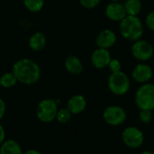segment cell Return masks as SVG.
Instances as JSON below:
<instances>
[{"label":"cell","mask_w":154,"mask_h":154,"mask_svg":"<svg viewBox=\"0 0 154 154\" xmlns=\"http://www.w3.org/2000/svg\"><path fill=\"white\" fill-rule=\"evenodd\" d=\"M112 60V55L109 50L97 48L91 54V64L94 68L97 69H105L108 67L110 60Z\"/></svg>","instance_id":"30bf717a"},{"label":"cell","mask_w":154,"mask_h":154,"mask_svg":"<svg viewBox=\"0 0 154 154\" xmlns=\"http://www.w3.org/2000/svg\"><path fill=\"white\" fill-rule=\"evenodd\" d=\"M111 2H119V0H110Z\"/></svg>","instance_id":"f1b7e54d"},{"label":"cell","mask_w":154,"mask_h":154,"mask_svg":"<svg viewBox=\"0 0 154 154\" xmlns=\"http://www.w3.org/2000/svg\"><path fill=\"white\" fill-rule=\"evenodd\" d=\"M127 15L138 16L143 9L141 0H125L124 3Z\"/></svg>","instance_id":"e0dca14e"},{"label":"cell","mask_w":154,"mask_h":154,"mask_svg":"<svg viewBox=\"0 0 154 154\" xmlns=\"http://www.w3.org/2000/svg\"><path fill=\"white\" fill-rule=\"evenodd\" d=\"M117 41L116 33L111 29H104L99 32L96 37V44L97 48L109 50L112 48Z\"/></svg>","instance_id":"8fae6325"},{"label":"cell","mask_w":154,"mask_h":154,"mask_svg":"<svg viewBox=\"0 0 154 154\" xmlns=\"http://www.w3.org/2000/svg\"><path fill=\"white\" fill-rule=\"evenodd\" d=\"M5 141V131L2 125H0V144H2Z\"/></svg>","instance_id":"484cf974"},{"label":"cell","mask_w":154,"mask_h":154,"mask_svg":"<svg viewBox=\"0 0 154 154\" xmlns=\"http://www.w3.org/2000/svg\"><path fill=\"white\" fill-rule=\"evenodd\" d=\"M153 77L152 68L145 62L138 63L132 71L133 79L140 84H145L150 82Z\"/></svg>","instance_id":"9c48e42d"},{"label":"cell","mask_w":154,"mask_h":154,"mask_svg":"<svg viewBox=\"0 0 154 154\" xmlns=\"http://www.w3.org/2000/svg\"><path fill=\"white\" fill-rule=\"evenodd\" d=\"M23 154H41V152L37 150H33V149H31V150H28L26 151Z\"/></svg>","instance_id":"4316f807"},{"label":"cell","mask_w":154,"mask_h":154,"mask_svg":"<svg viewBox=\"0 0 154 154\" xmlns=\"http://www.w3.org/2000/svg\"><path fill=\"white\" fill-rule=\"evenodd\" d=\"M119 32L124 39L134 42L142 39L144 25L138 16L126 15L119 23Z\"/></svg>","instance_id":"7a4b0ae2"},{"label":"cell","mask_w":154,"mask_h":154,"mask_svg":"<svg viewBox=\"0 0 154 154\" xmlns=\"http://www.w3.org/2000/svg\"><path fill=\"white\" fill-rule=\"evenodd\" d=\"M141 154H154V152H151V151H144V152H141Z\"/></svg>","instance_id":"83f0119b"},{"label":"cell","mask_w":154,"mask_h":154,"mask_svg":"<svg viewBox=\"0 0 154 154\" xmlns=\"http://www.w3.org/2000/svg\"><path fill=\"white\" fill-rule=\"evenodd\" d=\"M145 25L147 26V28L150 31L154 32V10L151 11L146 15V18H145Z\"/></svg>","instance_id":"cb8c5ba5"},{"label":"cell","mask_w":154,"mask_h":154,"mask_svg":"<svg viewBox=\"0 0 154 154\" xmlns=\"http://www.w3.org/2000/svg\"><path fill=\"white\" fill-rule=\"evenodd\" d=\"M101 0H79V4L86 9H93L98 6Z\"/></svg>","instance_id":"603a6c76"},{"label":"cell","mask_w":154,"mask_h":154,"mask_svg":"<svg viewBox=\"0 0 154 154\" xmlns=\"http://www.w3.org/2000/svg\"><path fill=\"white\" fill-rule=\"evenodd\" d=\"M152 111L147 109H141L139 113V119L143 124H149L152 120Z\"/></svg>","instance_id":"44dd1931"},{"label":"cell","mask_w":154,"mask_h":154,"mask_svg":"<svg viewBox=\"0 0 154 154\" xmlns=\"http://www.w3.org/2000/svg\"><path fill=\"white\" fill-rule=\"evenodd\" d=\"M87 107V100L82 95L72 96L67 103V108L72 115H79L82 113Z\"/></svg>","instance_id":"4fadbf2b"},{"label":"cell","mask_w":154,"mask_h":154,"mask_svg":"<svg viewBox=\"0 0 154 154\" xmlns=\"http://www.w3.org/2000/svg\"><path fill=\"white\" fill-rule=\"evenodd\" d=\"M17 81L24 85H32L36 83L41 77V69L38 64L30 59H21L17 60L13 67L12 71Z\"/></svg>","instance_id":"6da1fadb"},{"label":"cell","mask_w":154,"mask_h":154,"mask_svg":"<svg viewBox=\"0 0 154 154\" xmlns=\"http://www.w3.org/2000/svg\"><path fill=\"white\" fill-rule=\"evenodd\" d=\"M71 116H72V114L68 108H61V109L58 110L56 119L60 124H66L70 120Z\"/></svg>","instance_id":"ffe728a7"},{"label":"cell","mask_w":154,"mask_h":154,"mask_svg":"<svg viewBox=\"0 0 154 154\" xmlns=\"http://www.w3.org/2000/svg\"><path fill=\"white\" fill-rule=\"evenodd\" d=\"M5 110H6L5 103L2 98H0V120L4 117V116L5 114Z\"/></svg>","instance_id":"d4e9b609"},{"label":"cell","mask_w":154,"mask_h":154,"mask_svg":"<svg viewBox=\"0 0 154 154\" xmlns=\"http://www.w3.org/2000/svg\"><path fill=\"white\" fill-rule=\"evenodd\" d=\"M65 69L68 72L74 75H79L83 71V64L80 59L75 55H69L66 58L64 62Z\"/></svg>","instance_id":"5bb4252c"},{"label":"cell","mask_w":154,"mask_h":154,"mask_svg":"<svg viewBox=\"0 0 154 154\" xmlns=\"http://www.w3.org/2000/svg\"><path fill=\"white\" fill-rule=\"evenodd\" d=\"M131 52L133 57L138 61L146 62L153 57L154 47L150 42L140 39L133 42Z\"/></svg>","instance_id":"8992f818"},{"label":"cell","mask_w":154,"mask_h":154,"mask_svg":"<svg viewBox=\"0 0 154 154\" xmlns=\"http://www.w3.org/2000/svg\"><path fill=\"white\" fill-rule=\"evenodd\" d=\"M107 87L113 94L123 96L129 91L131 81L129 77L124 71L120 70L110 74L107 80Z\"/></svg>","instance_id":"3957f363"},{"label":"cell","mask_w":154,"mask_h":154,"mask_svg":"<svg viewBox=\"0 0 154 154\" xmlns=\"http://www.w3.org/2000/svg\"><path fill=\"white\" fill-rule=\"evenodd\" d=\"M0 154H23V151L16 141L6 140L1 144Z\"/></svg>","instance_id":"2e32d148"},{"label":"cell","mask_w":154,"mask_h":154,"mask_svg":"<svg viewBox=\"0 0 154 154\" xmlns=\"http://www.w3.org/2000/svg\"><path fill=\"white\" fill-rule=\"evenodd\" d=\"M135 104L141 109H154V84L145 83L137 89L135 93Z\"/></svg>","instance_id":"277c9868"},{"label":"cell","mask_w":154,"mask_h":154,"mask_svg":"<svg viewBox=\"0 0 154 154\" xmlns=\"http://www.w3.org/2000/svg\"><path fill=\"white\" fill-rule=\"evenodd\" d=\"M105 14L109 20L119 23L127 15L124 3L120 2H110L106 7Z\"/></svg>","instance_id":"7c38bea8"},{"label":"cell","mask_w":154,"mask_h":154,"mask_svg":"<svg viewBox=\"0 0 154 154\" xmlns=\"http://www.w3.org/2000/svg\"><path fill=\"white\" fill-rule=\"evenodd\" d=\"M107 68L109 69L111 73H114V72H117V71L122 70V64H121L119 60H117L116 58H112Z\"/></svg>","instance_id":"7402d4cb"},{"label":"cell","mask_w":154,"mask_h":154,"mask_svg":"<svg viewBox=\"0 0 154 154\" xmlns=\"http://www.w3.org/2000/svg\"><path fill=\"white\" fill-rule=\"evenodd\" d=\"M58 103L53 99L42 100L36 108V116L38 119L43 123H51L56 119L58 113Z\"/></svg>","instance_id":"5b68a950"},{"label":"cell","mask_w":154,"mask_h":154,"mask_svg":"<svg viewBox=\"0 0 154 154\" xmlns=\"http://www.w3.org/2000/svg\"><path fill=\"white\" fill-rule=\"evenodd\" d=\"M17 82V79L13 72H6L0 78V86L5 88L14 87Z\"/></svg>","instance_id":"ac0fdd59"},{"label":"cell","mask_w":154,"mask_h":154,"mask_svg":"<svg viewBox=\"0 0 154 154\" xmlns=\"http://www.w3.org/2000/svg\"><path fill=\"white\" fill-rule=\"evenodd\" d=\"M23 2L24 6L32 13L40 12L44 5V0H23Z\"/></svg>","instance_id":"d6986e66"},{"label":"cell","mask_w":154,"mask_h":154,"mask_svg":"<svg viewBox=\"0 0 154 154\" xmlns=\"http://www.w3.org/2000/svg\"><path fill=\"white\" fill-rule=\"evenodd\" d=\"M125 110L119 106H107L103 112V118L105 122L111 126H117L125 123L126 120Z\"/></svg>","instance_id":"ba28073f"},{"label":"cell","mask_w":154,"mask_h":154,"mask_svg":"<svg viewBox=\"0 0 154 154\" xmlns=\"http://www.w3.org/2000/svg\"><path fill=\"white\" fill-rule=\"evenodd\" d=\"M29 47L34 51H40L46 45V38L42 32H35L29 39Z\"/></svg>","instance_id":"9a60e30c"},{"label":"cell","mask_w":154,"mask_h":154,"mask_svg":"<svg viewBox=\"0 0 154 154\" xmlns=\"http://www.w3.org/2000/svg\"><path fill=\"white\" fill-rule=\"evenodd\" d=\"M122 141L128 148L137 149L143 145L144 135L139 128L129 126L124 130L122 134Z\"/></svg>","instance_id":"52a82bcc"}]
</instances>
